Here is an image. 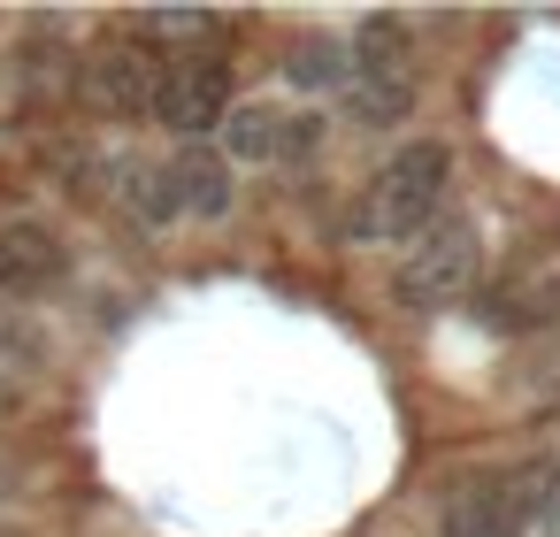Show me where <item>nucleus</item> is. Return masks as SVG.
I'll return each instance as SVG.
<instances>
[{
	"label": "nucleus",
	"instance_id": "1",
	"mask_svg": "<svg viewBox=\"0 0 560 537\" xmlns=\"http://www.w3.org/2000/svg\"><path fill=\"white\" fill-rule=\"evenodd\" d=\"M445 192H453V147H445V139H407V147L384 154V170L361 185L346 231H353V246H407V238H422V231L438 223Z\"/></svg>",
	"mask_w": 560,
	"mask_h": 537
},
{
	"label": "nucleus",
	"instance_id": "2",
	"mask_svg": "<svg viewBox=\"0 0 560 537\" xmlns=\"http://www.w3.org/2000/svg\"><path fill=\"white\" fill-rule=\"evenodd\" d=\"M545 476H552V460H522V468L453 483L438 506V537H522L545 514Z\"/></svg>",
	"mask_w": 560,
	"mask_h": 537
},
{
	"label": "nucleus",
	"instance_id": "3",
	"mask_svg": "<svg viewBox=\"0 0 560 537\" xmlns=\"http://www.w3.org/2000/svg\"><path fill=\"white\" fill-rule=\"evenodd\" d=\"M346 108L353 124H399L415 108V62H407V24L369 16L346 39Z\"/></svg>",
	"mask_w": 560,
	"mask_h": 537
},
{
	"label": "nucleus",
	"instance_id": "4",
	"mask_svg": "<svg viewBox=\"0 0 560 537\" xmlns=\"http://www.w3.org/2000/svg\"><path fill=\"white\" fill-rule=\"evenodd\" d=\"M231 116V62L223 47H200V55H162V85H154V124L177 131L185 147L200 131H215Z\"/></svg>",
	"mask_w": 560,
	"mask_h": 537
},
{
	"label": "nucleus",
	"instance_id": "5",
	"mask_svg": "<svg viewBox=\"0 0 560 537\" xmlns=\"http://www.w3.org/2000/svg\"><path fill=\"white\" fill-rule=\"evenodd\" d=\"M392 284H399L407 307H453L476 284V231L468 223H430L422 238H407Z\"/></svg>",
	"mask_w": 560,
	"mask_h": 537
},
{
	"label": "nucleus",
	"instance_id": "6",
	"mask_svg": "<svg viewBox=\"0 0 560 537\" xmlns=\"http://www.w3.org/2000/svg\"><path fill=\"white\" fill-rule=\"evenodd\" d=\"M85 85H93V101L108 108V116H124V124H139V116H154V85H162V55L131 32V24H116V32H101V47L85 55Z\"/></svg>",
	"mask_w": 560,
	"mask_h": 537
},
{
	"label": "nucleus",
	"instance_id": "7",
	"mask_svg": "<svg viewBox=\"0 0 560 537\" xmlns=\"http://www.w3.org/2000/svg\"><path fill=\"white\" fill-rule=\"evenodd\" d=\"M70 277V246L47 231V223H32V215H16V223H0V300H39V292H55Z\"/></svg>",
	"mask_w": 560,
	"mask_h": 537
},
{
	"label": "nucleus",
	"instance_id": "8",
	"mask_svg": "<svg viewBox=\"0 0 560 537\" xmlns=\"http://www.w3.org/2000/svg\"><path fill=\"white\" fill-rule=\"evenodd\" d=\"M162 208L170 215H200V223H215V215H231V162L215 154V147H177L162 170Z\"/></svg>",
	"mask_w": 560,
	"mask_h": 537
},
{
	"label": "nucleus",
	"instance_id": "9",
	"mask_svg": "<svg viewBox=\"0 0 560 537\" xmlns=\"http://www.w3.org/2000/svg\"><path fill=\"white\" fill-rule=\"evenodd\" d=\"M215 131H223V162H246V170L292 162V116L269 101H231V116Z\"/></svg>",
	"mask_w": 560,
	"mask_h": 537
},
{
	"label": "nucleus",
	"instance_id": "10",
	"mask_svg": "<svg viewBox=\"0 0 560 537\" xmlns=\"http://www.w3.org/2000/svg\"><path fill=\"white\" fill-rule=\"evenodd\" d=\"M131 32L162 55V47H177V55H200V47H223V16L215 9H147V16H131Z\"/></svg>",
	"mask_w": 560,
	"mask_h": 537
},
{
	"label": "nucleus",
	"instance_id": "11",
	"mask_svg": "<svg viewBox=\"0 0 560 537\" xmlns=\"http://www.w3.org/2000/svg\"><path fill=\"white\" fill-rule=\"evenodd\" d=\"M284 78H292V85H307V93H346V39H330V32L292 39Z\"/></svg>",
	"mask_w": 560,
	"mask_h": 537
},
{
	"label": "nucleus",
	"instance_id": "12",
	"mask_svg": "<svg viewBox=\"0 0 560 537\" xmlns=\"http://www.w3.org/2000/svg\"><path fill=\"white\" fill-rule=\"evenodd\" d=\"M9 491H16V460H9V453H0V499H9Z\"/></svg>",
	"mask_w": 560,
	"mask_h": 537
},
{
	"label": "nucleus",
	"instance_id": "13",
	"mask_svg": "<svg viewBox=\"0 0 560 537\" xmlns=\"http://www.w3.org/2000/svg\"><path fill=\"white\" fill-rule=\"evenodd\" d=\"M0 537H24V529H9V522H0Z\"/></svg>",
	"mask_w": 560,
	"mask_h": 537
}]
</instances>
